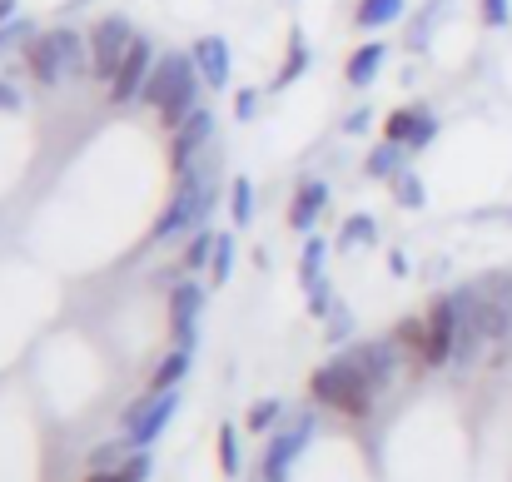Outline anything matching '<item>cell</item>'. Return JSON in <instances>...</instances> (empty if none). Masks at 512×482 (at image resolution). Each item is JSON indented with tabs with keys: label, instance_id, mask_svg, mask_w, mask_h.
<instances>
[{
	"label": "cell",
	"instance_id": "obj_19",
	"mask_svg": "<svg viewBox=\"0 0 512 482\" xmlns=\"http://www.w3.org/2000/svg\"><path fill=\"white\" fill-rule=\"evenodd\" d=\"M403 15V0H358V30H378V25H393Z\"/></svg>",
	"mask_w": 512,
	"mask_h": 482
},
{
	"label": "cell",
	"instance_id": "obj_18",
	"mask_svg": "<svg viewBox=\"0 0 512 482\" xmlns=\"http://www.w3.org/2000/svg\"><path fill=\"white\" fill-rule=\"evenodd\" d=\"M184 373H189V353H184V348H170V353L160 358V368H155V383H150V393H174Z\"/></svg>",
	"mask_w": 512,
	"mask_h": 482
},
{
	"label": "cell",
	"instance_id": "obj_2",
	"mask_svg": "<svg viewBox=\"0 0 512 482\" xmlns=\"http://www.w3.org/2000/svg\"><path fill=\"white\" fill-rule=\"evenodd\" d=\"M309 393H314V403H324L329 413H343V418H368V408H373V383L358 373V368H348V363H324V368H314V378H309Z\"/></svg>",
	"mask_w": 512,
	"mask_h": 482
},
{
	"label": "cell",
	"instance_id": "obj_21",
	"mask_svg": "<svg viewBox=\"0 0 512 482\" xmlns=\"http://www.w3.org/2000/svg\"><path fill=\"white\" fill-rule=\"evenodd\" d=\"M393 343H398V348H413V353L428 363V319H403L393 328Z\"/></svg>",
	"mask_w": 512,
	"mask_h": 482
},
{
	"label": "cell",
	"instance_id": "obj_26",
	"mask_svg": "<svg viewBox=\"0 0 512 482\" xmlns=\"http://www.w3.org/2000/svg\"><path fill=\"white\" fill-rule=\"evenodd\" d=\"M229 269H234V234H219V239H214V259H209V279L224 284Z\"/></svg>",
	"mask_w": 512,
	"mask_h": 482
},
{
	"label": "cell",
	"instance_id": "obj_38",
	"mask_svg": "<svg viewBox=\"0 0 512 482\" xmlns=\"http://www.w3.org/2000/svg\"><path fill=\"white\" fill-rule=\"evenodd\" d=\"M508 219H512V209H508Z\"/></svg>",
	"mask_w": 512,
	"mask_h": 482
},
{
	"label": "cell",
	"instance_id": "obj_27",
	"mask_svg": "<svg viewBox=\"0 0 512 482\" xmlns=\"http://www.w3.org/2000/svg\"><path fill=\"white\" fill-rule=\"evenodd\" d=\"M279 418H284V403H279V398H259V403L249 408V433H269Z\"/></svg>",
	"mask_w": 512,
	"mask_h": 482
},
{
	"label": "cell",
	"instance_id": "obj_4",
	"mask_svg": "<svg viewBox=\"0 0 512 482\" xmlns=\"http://www.w3.org/2000/svg\"><path fill=\"white\" fill-rule=\"evenodd\" d=\"M473 294V314L483 328V343H503L512 333V274L508 269H488L468 284Z\"/></svg>",
	"mask_w": 512,
	"mask_h": 482
},
{
	"label": "cell",
	"instance_id": "obj_16",
	"mask_svg": "<svg viewBox=\"0 0 512 482\" xmlns=\"http://www.w3.org/2000/svg\"><path fill=\"white\" fill-rule=\"evenodd\" d=\"M324 204H329V184H324V179H304V184H299V194H294L289 224H294L299 234H309V229H314V219L324 214Z\"/></svg>",
	"mask_w": 512,
	"mask_h": 482
},
{
	"label": "cell",
	"instance_id": "obj_36",
	"mask_svg": "<svg viewBox=\"0 0 512 482\" xmlns=\"http://www.w3.org/2000/svg\"><path fill=\"white\" fill-rule=\"evenodd\" d=\"M0 110H20V95H15L5 80H0Z\"/></svg>",
	"mask_w": 512,
	"mask_h": 482
},
{
	"label": "cell",
	"instance_id": "obj_25",
	"mask_svg": "<svg viewBox=\"0 0 512 482\" xmlns=\"http://www.w3.org/2000/svg\"><path fill=\"white\" fill-rule=\"evenodd\" d=\"M373 239H378V224H373L368 214H353V219L343 224V234H339L343 249H358V244H373Z\"/></svg>",
	"mask_w": 512,
	"mask_h": 482
},
{
	"label": "cell",
	"instance_id": "obj_1",
	"mask_svg": "<svg viewBox=\"0 0 512 482\" xmlns=\"http://www.w3.org/2000/svg\"><path fill=\"white\" fill-rule=\"evenodd\" d=\"M140 100L160 110L165 130H179V125L199 110V65H194V55H179V50L160 55Z\"/></svg>",
	"mask_w": 512,
	"mask_h": 482
},
{
	"label": "cell",
	"instance_id": "obj_22",
	"mask_svg": "<svg viewBox=\"0 0 512 482\" xmlns=\"http://www.w3.org/2000/svg\"><path fill=\"white\" fill-rule=\"evenodd\" d=\"M219 468H224V478H239V468H244V458H239V428L234 423L219 428Z\"/></svg>",
	"mask_w": 512,
	"mask_h": 482
},
{
	"label": "cell",
	"instance_id": "obj_23",
	"mask_svg": "<svg viewBox=\"0 0 512 482\" xmlns=\"http://www.w3.org/2000/svg\"><path fill=\"white\" fill-rule=\"evenodd\" d=\"M393 199L408 204V209H423V199H428V194H423V179H418L413 169H398V174H393Z\"/></svg>",
	"mask_w": 512,
	"mask_h": 482
},
{
	"label": "cell",
	"instance_id": "obj_14",
	"mask_svg": "<svg viewBox=\"0 0 512 482\" xmlns=\"http://www.w3.org/2000/svg\"><path fill=\"white\" fill-rule=\"evenodd\" d=\"M25 60H30V75H35L40 85H60V80H70V70H65V55H60V40H55V30L35 35V40L25 45Z\"/></svg>",
	"mask_w": 512,
	"mask_h": 482
},
{
	"label": "cell",
	"instance_id": "obj_8",
	"mask_svg": "<svg viewBox=\"0 0 512 482\" xmlns=\"http://www.w3.org/2000/svg\"><path fill=\"white\" fill-rule=\"evenodd\" d=\"M209 135H214V115L209 110H194L179 130H170V164L174 174H189L199 169V155L209 150Z\"/></svg>",
	"mask_w": 512,
	"mask_h": 482
},
{
	"label": "cell",
	"instance_id": "obj_29",
	"mask_svg": "<svg viewBox=\"0 0 512 482\" xmlns=\"http://www.w3.org/2000/svg\"><path fill=\"white\" fill-rule=\"evenodd\" d=\"M214 239H219V234H209V229H194V239H189V254H184V269H204V264L214 259Z\"/></svg>",
	"mask_w": 512,
	"mask_h": 482
},
{
	"label": "cell",
	"instance_id": "obj_15",
	"mask_svg": "<svg viewBox=\"0 0 512 482\" xmlns=\"http://www.w3.org/2000/svg\"><path fill=\"white\" fill-rule=\"evenodd\" d=\"M194 65H199V80L209 85V90H224L229 85V45L219 40V35H204V40H194Z\"/></svg>",
	"mask_w": 512,
	"mask_h": 482
},
{
	"label": "cell",
	"instance_id": "obj_12",
	"mask_svg": "<svg viewBox=\"0 0 512 482\" xmlns=\"http://www.w3.org/2000/svg\"><path fill=\"white\" fill-rule=\"evenodd\" d=\"M433 135H438V120H433L423 105L393 110L388 125H383V140H393V145H403V150H423V145H433Z\"/></svg>",
	"mask_w": 512,
	"mask_h": 482
},
{
	"label": "cell",
	"instance_id": "obj_35",
	"mask_svg": "<svg viewBox=\"0 0 512 482\" xmlns=\"http://www.w3.org/2000/svg\"><path fill=\"white\" fill-rule=\"evenodd\" d=\"M343 130H348V135H363V130H368V110H353V115L343 120Z\"/></svg>",
	"mask_w": 512,
	"mask_h": 482
},
{
	"label": "cell",
	"instance_id": "obj_11",
	"mask_svg": "<svg viewBox=\"0 0 512 482\" xmlns=\"http://www.w3.org/2000/svg\"><path fill=\"white\" fill-rule=\"evenodd\" d=\"M199 314H204V289L199 284H179L170 289V333H174V348H194L199 338Z\"/></svg>",
	"mask_w": 512,
	"mask_h": 482
},
{
	"label": "cell",
	"instance_id": "obj_17",
	"mask_svg": "<svg viewBox=\"0 0 512 482\" xmlns=\"http://www.w3.org/2000/svg\"><path fill=\"white\" fill-rule=\"evenodd\" d=\"M383 55H388V50H383L378 40L358 45V50L348 55V70H343V75H348V85H353V90H368V85L378 80V70H383Z\"/></svg>",
	"mask_w": 512,
	"mask_h": 482
},
{
	"label": "cell",
	"instance_id": "obj_3",
	"mask_svg": "<svg viewBox=\"0 0 512 482\" xmlns=\"http://www.w3.org/2000/svg\"><path fill=\"white\" fill-rule=\"evenodd\" d=\"M214 209V179L204 174V169H189V174H179V189H174L170 209L155 219V239L165 244V239H179V234H189V229H204V214Z\"/></svg>",
	"mask_w": 512,
	"mask_h": 482
},
{
	"label": "cell",
	"instance_id": "obj_30",
	"mask_svg": "<svg viewBox=\"0 0 512 482\" xmlns=\"http://www.w3.org/2000/svg\"><path fill=\"white\" fill-rule=\"evenodd\" d=\"M324 254H329V244L324 239H309V249H304V289H314V284H324L319 274H324Z\"/></svg>",
	"mask_w": 512,
	"mask_h": 482
},
{
	"label": "cell",
	"instance_id": "obj_37",
	"mask_svg": "<svg viewBox=\"0 0 512 482\" xmlns=\"http://www.w3.org/2000/svg\"><path fill=\"white\" fill-rule=\"evenodd\" d=\"M10 10H15V0H0V25L10 20Z\"/></svg>",
	"mask_w": 512,
	"mask_h": 482
},
{
	"label": "cell",
	"instance_id": "obj_10",
	"mask_svg": "<svg viewBox=\"0 0 512 482\" xmlns=\"http://www.w3.org/2000/svg\"><path fill=\"white\" fill-rule=\"evenodd\" d=\"M150 70H155V50L145 45V35L135 40V50L125 55V65H120V75L110 80V105H130V100H140L145 95V85H150Z\"/></svg>",
	"mask_w": 512,
	"mask_h": 482
},
{
	"label": "cell",
	"instance_id": "obj_9",
	"mask_svg": "<svg viewBox=\"0 0 512 482\" xmlns=\"http://www.w3.org/2000/svg\"><path fill=\"white\" fill-rule=\"evenodd\" d=\"M438 363H458V299L443 294L428 309V368Z\"/></svg>",
	"mask_w": 512,
	"mask_h": 482
},
{
	"label": "cell",
	"instance_id": "obj_32",
	"mask_svg": "<svg viewBox=\"0 0 512 482\" xmlns=\"http://www.w3.org/2000/svg\"><path fill=\"white\" fill-rule=\"evenodd\" d=\"M20 40H30V20H10V25H0V55H5L10 45H20Z\"/></svg>",
	"mask_w": 512,
	"mask_h": 482
},
{
	"label": "cell",
	"instance_id": "obj_31",
	"mask_svg": "<svg viewBox=\"0 0 512 482\" xmlns=\"http://www.w3.org/2000/svg\"><path fill=\"white\" fill-rule=\"evenodd\" d=\"M304 65H309V45L294 35V50H289V60H284V70H279V80H274V85H294V80L304 75Z\"/></svg>",
	"mask_w": 512,
	"mask_h": 482
},
{
	"label": "cell",
	"instance_id": "obj_5",
	"mask_svg": "<svg viewBox=\"0 0 512 482\" xmlns=\"http://www.w3.org/2000/svg\"><path fill=\"white\" fill-rule=\"evenodd\" d=\"M135 25L125 20V15H105L95 30H90V75L95 80H115L120 75V65H125V55L135 50Z\"/></svg>",
	"mask_w": 512,
	"mask_h": 482
},
{
	"label": "cell",
	"instance_id": "obj_6",
	"mask_svg": "<svg viewBox=\"0 0 512 482\" xmlns=\"http://www.w3.org/2000/svg\"><path fill=\"white\" fill-rule=\"evenodd\" d=\"M174 408H179V393H150V398L130 403V408H125V418H120V428H125V443H130V448H145V443H155V438L170 428Z\"/></svg>",
	"mask_w": 512,
	"mask_h": 482
},
{
	"label": "cell",
	"instance_id": "obj_28",
	"mask_svg": "<svg viewBox=\"0 0 512 482\" xmlns=\"http://www.w3.org/2000/svg\"><path fill=\"white\" fill-rule=\"evenodd\" d=\"M443 10H448V0H428V5H423V15H418V25H413V35H408V45H413V50H423V45H428V35H433V25H438V15H443Z\"/></svg>",
	"mask_w": 512,
	"mask_h": 482
},
{
	"label": "cell",
	"instance_id": "obj_34",
	"mask_svg": "<svg viewBox=\"0 0 512 482\" xmlns=\"http://www.w3.org/2000/svg\"><path fill=\"white\" fill-rule=\"evenodd\" d=\"M234 115H239V120H254V115H259V95H254V90H239V95H234Z\"/></svg>",
	"mask_w": 512,
	"mask_h": 482
},
{
	"label": "cell",
	"instance_id": "obj_33",
	"mask_svg": "<svg viewBox=\"0 0 512 482\" xmlns=\"http://www.w3.org/2000/svg\"><path fill=\"white\" fill-rule=\"evenodd\" d=\"M483 20L488 25H512V0H483Z\"/></svg>",
	"mask_w": 512,
	"mask_h": 482
},
{
	"label": "cell",
	"instance_id": "obj_7",
	"mask_svg": "<svg viewBox=\"0 0 512 482\" xmlns=\"http://www.w3.org/2000/svg\"><path fill=\"white\" fill-rule=\"evenodd\" d=\"M309 433H314V413H299L289 428L274 433V443H269V453H264V482H289V468H294V458L304 453Z\"/></svg>",
	"mask_w": 512,
	"mask_h": 482
},
{
	"label": "cell",
	"instance_id": "obj_13",
	"mask_svg": "<svg viewBox=\"0 0 512 482\" xmlns=\"http://www.w3.org/2000/svg\"><path fill=\"white\" fill-rule=\"evenodd\" d=\"M398 343H353L348 353H343V363L348 368H358L373 388H383L393 373H398V353H393Z\"/></svg>",
	"mask_w": 512,
	"mask_h": 482
},
{
	"label": "cell",
	"instance_id": "obj_24",
	"mask_svg": "<svg viewBox=\"0 0 512 482\" xmlns=\"http://www.w3.org/2000/svg\"><path fill=\"white\" fill-rule=\"evenodd\" d=\"M229 219H234L239 229L254 219V189H249V179H234V184H229Z\"/></svg>",
	"mask_w": 512,
	"mask_h": 482
},
{
	"label": "cell",
	"instance_id": "obj_20",
	"mask_svg": "<svg viewBox=\"0 0 512 482\" xmlns=\"http://www.w3.org/2000/svg\"><path fill=\"white\" fill-rule=\"evenodd\" d=\"M398 169H408V164H403V145H393V140H383L368 155V179H393Z\"/></svg>",
	"mask_w": 512,
	"mask_h": 482
}]
</instances>
